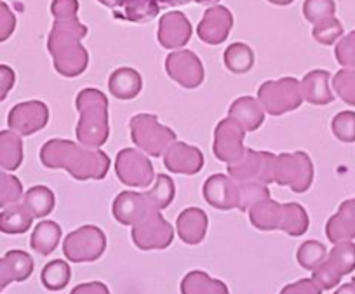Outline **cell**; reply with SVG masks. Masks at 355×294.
I'll return each instance as SVG.
<instances>
[{"label":"cell","mask_w":355,"mask_h":294,"mask_svg":"<svg viewBox=\"0 0 355 294\" xmlns=\"http://www.w3.org/2000/svg\"><path fill=\"white\" fill-rule=\"evenodd\" d=\"M49 122V108L44 101L32 100L19 103L11 108L8 117V126L11 131L19 136H30L44 129Z\"/></svg>","instance_id":"15"},{"label":"cell","mask_w":355,"mask_h":294,"mask_svg":"<svg viewBox=\"0 0 355 294\" xmlns=\"http://www.w3.org/2000/svg\"><path fill=\"white\" fill-rule=\"evenodd\" d=\"M70 294H110V289L103 282H85L73 287Z\"/></svg>","instance_id":"48"},{"label":"cell","mask_w":355,"mask_h":294,"mask_svg":"<svg viewBox=\"0 0 355 294\" xmlns=\"http://www.w3.org/2000/svg\"><path fill=\"white\" fill-rule=\"evenodd\" d=\"M312 37L322 46H333L338 39L343 37V25L338 18H327L324 21L313 25Z\"/></svg>","instance_id":"41"},{"label":"cell","mask_w":355,"mask_h":294,"mask_svg":"<svg viewBox=\"0 0 355 294\" xmlns=\"http://www.w3.org/2000/svg\"><path fill=\"white\" fill-rule=\"evenodd\" d=\"M329 71L326 70H312L303 77L300 82L303 100L312 105H329L334 101V94L329 85Z\"/></svg>","instance_id":"23"},{"label":"cell","mask_w":355,"mask_h":294,"mask_svg":"<svg viewBox=\"0 0 355 294\" xmlns=\"http://www.w3.org/2000/svg\"><path fill=\"white\" fill-rule=\"evenodd\" d=\"M258 101L265 108L266 114L281 117L288 112L296 110L303 103L300 82L293 77L266 80L258 89Z\"/></svg>","instance_id":"7"},{"label":"cell","mask_w":355,"mask_h":294,"mask_svg":"<svg viewBox=\"0 0 355 294\" xmlns=\"http://www.w3.org/2000/svg\"><path fill=\"white\" fill-rule=\"evenodd\" d=\"M192 23L183 12L171 11L160 18L157 39L164 49H182L192 39Z\"/></svg>","instance_id":"17"},{"label":"cell","mask_w":355,"mask_h":294,"mask_svg":"<svg viewBox=\"0 0 355 294\" xmlns=\"http://www.w3.org/2000/svg\"><path fill=\"white\" fill-rule=\"evenodd\" d=\"M51 15L54 18H67L78 15V0H53Z\"/></svg>","instance_id":"46"},{"label":"cell","mask_w":355,"mask_h":294,"mask_svg":"<svg viewBox=\"0 0 355 294\" xmlns=\"http://www.w3.org/2000/svg\"><path fill=\"white\" fill-rule=\"evenodd\" d=\"M275 155L270 152H256L245 148L244 155L235 164H228V174L237 183L242 181H261L272 183V167H274Z\"/></svg>","instance_id":"12"},{"label":"cell","mask_w":355,"mask_h":294,"mask_svg":"<svg viewBox=\"0 0 355 294\" xmlns=\"http://www.w3.org/2000/svg\"><path fill=\"white\" fill-rule=\"evenodd\" d=\"M75 107L78 110L77 139L87 148H100L108 141V100L105 92L87 87L77 94Z\"/></svg>","instance_id":"3"},{"label":"cell","mask_w":355,"mask_h":294,"mask_svg":"<svg viewBox=\"0 0 355 294\" xmlns=\"http://www.w3.org/2000/svg\"><path fill=\"white\" fill-rule=\"evenodd\" d=\"M355 270V244L352 241L338 242L322 263L313 270L312 279L322 291L338 286L341 279Z\"/></svg>","instance_id":"8"},{"label":"cell","mask_w":355,"mask_h":294,"mask_svg":"<svg viewBox=\"0 0 355 294\" xmlns=\"http://www.w3.org/2000/svg\"><path fill=\"white\" fill-rule=\"evenodd\" d=\"M16 74L8 64H0V101H4L11 89L15 87Z\"/></svg>","instance_id":"47"},{"label":"cell","mask_w":355,"mask_h":294,"mask_svg":"<svg viewBox=\"0 0 355 294\" xmlns=\"http://www.w3.org/2000/svg\"><path fill=\"white\" fill-rule=\"evenodd\" d=\"M270 199V191L261 181H242L239 183V207L237 209L249 213L251 207L261 200Z\"/></svg>","instance_id":"35"},{"label":"cell","mask_w":355,"mask_h":294,"mask_svg":"<svg viewBox=\"0 0 355 294\" xmlns=\"http://www.w3.org/2000/svg\"><path fill=\"white\" fill-rule=\"evenodd\" d=\"M100 2L105 6V8H108V9H112V11H114V9L117 8L119 4H121L122 0H100Z\"/></svg>","instance_id":"51"},{"label":"cell","mask_w":355,"mask_h":294,"mask_svg":"<svg viewBox=\"0 0 355 294\" xmlns=\"http://www.w3.org/2000/svg\"><path fill=\"white\" fill-rule=\"evenodd\" d=\"M207 214L199 207H189L183 213H180L176 220L178 237L185 244L197 245L206 239L207 234Z\"/></svg>","instance_id":"22"},{"label":"cell","mask_w":355,"mask_h":294,"mask_svg":"<svg viewBox=\"0 0 355 294\" xmlns=\"http://www.w3.org/2000/svg\"><path fill=\"white\" fill-rule=\"evenodd\" d=\"M327 249L326 245L320 244L319 241H306L303 242L298 248V254H296V259H298L300 266H303L305 270H315L320 263L326 259Z\"/></svg>","instance_id":"37"},{"label":"cell","mask_w":355,"mask_h":294,"mask_svg":"<svg viewBox=\"0 0 355 294\" xmlns=\"http://www.w3.org/2000/svg\"><path fill=\"white\" fill-rule=\"evenodd\" d=\"M23 199V184L12 174L0 171V207L18 204Z\"/></svg>","instance_id":"38"},{"label":"cell","mask_w":355,"mask_h":294,"mask_svg":"<svg viewBox=\"0 0 355 294\" xmlns=\"http://www.w3.org/2000/svg\"><path fill=\"white\" fill-rule=\"evenodd\" d=\"M225 67L232 71V74H248L254 64V53L248 44L235 42L227 47L223 54Z\"/></svg>","instance_id":"33"},{"label":"cell","mask_w":355,"mask_h":294,"mask_svg":"<svg viewBox=\"0 0 355 294\" xmlns=\"http://www.w3.org/2000/svg\"><path fill=\"white\" fill-rule=\"evenodd\" d=\"M23 162L21 136L15 131H0V167L16 171Z\"/></svg>","instance_id":"30"},{"label":"cell","mask_w":355,"mask_h":294,"mask_svg":"<svg viewBox=\"0 0 355 294\" xmlns=\"http://www.w3.org/2000/svg\"><path fill=\"white\" fill-rule=\"evenodd\" d=\"M160 6L157 0H122L114 9V16L122 21L148 23L157 18Z\"/></svg>","instance_id":"27"},{"label":"cell","mask_w":355,"mask_h":294,"mask_svg":"<svg viewBox=\"0 0 355 294\" xmlns=\"http://www.w3.org/2000/svg\"><path fill=\"white\" fill-rule=\"evenodd\" d=\"M16 30V16L8 4L0 2V42H6Z\"/></svg>","instance_id":"44"},{"label":"cell","mask_w":355,"mask_h":294,"mask_svg":"<svg viewBox=\"0 0 355 294\" xmlns=\"http://www.w3.org/2000/svg\"><path fill=\"white\" fill-rule=\"evenodd\" d=\"M334 12H336L334 0H305L303 2V16L312 25H317L327 18H333Z\"/></svg>","instance_id":"39"},{"label":"cell","mask_w":355,"mask_h":294,"mask_svg":"<svg viewBox=\"0 0 355 294\" xmlns=\"http://www.w3.org/2000/svg\"><path fill=\"white\" fill-rule=\"evenodd\" d=\"M244 136L245 131L234 121V119H225L216 126L214 131V145L213 152L218 160L227 164H235L244 155Z\"/></svg>","instance_id":"14"},{"label":"cell","mask_w":355,"mask_h":294,"mask_svg":"<svg viewBox=\"0 0 355 294\" xmlns=\"http://www.w3.org/2000/svg\"><path fill=\"white\" fill-rule=\"evenodd\" d=\"M326 235L333 244L355 239V197L345 200L338 213L327 220Z\"/></svg>","instance_id":"24"},{"label":"cell","mask_w":355,"mask_h":294,"mask_svg":"<svg viewBox=\"0 0 355 294\" xmlns=\"http://www.w3.org/2000/svg\"><path fill=\"white\" fill-rule=\"evenodd\" d=\"M333 135L343 143L355 141V112H340L331 122Z\"/></svg>","instance_id":"42"},{"label":"cell","mask_w":355,"mask_h":294,"mask_svg":"<svg viewBox=\"0 0 355 294\" xmlns=\"http://www.w3.org/2000/svg\"><path fill=\"white\" fill-rule=\"evenodd\" d=\"M131 237L136 248L141 251L166 249L173 242L174 228L164 220L159 209H152L132 225Z\"/></svg>","instance_id":"10"},{"label":"cell","mask_w":355,"mask_h":294,"mask_svg":"<svg viewBox=\"0 0 355 294\" xmlns=\"http://www.w3.org/2000/svg\"><path fill=\"white\" fill-rule=\"evenodd\" d=\"M70 265L67 261H63V259H54V261L47 263L44 266L42 273H40V280H42L44 287L53 291V293L64 289L68 286V282H70Z\"/></svg>","instance_id":"34"},{"label":"cell","mask_w":355,"mask_h":294,"mask_svg":"<svg viewBox=\"0 0 355 294\" xmlns=\"http://www.w3.org/2000/svg\"><path fill=\"white\" fill-rule=\"evenodd\" d=\"M228 117L234 119L245 132L256 131L265 122V108L251 96H242L232 103Z\"/></svg>","instance_id":"25"},{"label":"cell","mask_w":355,"mask_h":294,"mask_svg":"<svg viewBox=\"0 0 355 294\" xmlns=\"http://www.w3.org/2000/svg\"><path fill=\"white\" fill-rule=\"evenodd\" d=\"M107 249V237L103 230L94 225H85L67 235L63 252L71 263H91L103 256Z\"/></svg>","instance_id":"9"},{"label":"cell","mask_w":355,"mask_h":294,"mask_svg":"<svg viewBox=\"0 0 355 294\" xmlns=\"http://www.w3.org/2000/svg\"><path fill=\"white\" fill-rule=\"evenodd\" d=\"M166 71L174 82L187 89L199 87L206 75L199 56L187 49H178L166 58Z\"/></svg>","instance_id":"13"},{"label":"cell","mask_w":355,"mask_h":294,"mask_svg":"<svg viewBox=\"0 0 355 294\" xmlns=\"http://www.w3.org/2000/svg\"><path fill=\"white\" fill-rule=\"evenodd\" d=\"M23 204L32 213L33 218H44L53 213L56 199H54V193L51 188L39 184V187H32L23 195Z\"/></svg>","instance_id":"32"},{"label":"cell","mask_w":355,"mask_h":294,"mask_svg":"<svg viewBox=\"0 0 355 294\" xmlns=\"http://www.w3.org/2000/svg\"><path fill=\"white\" fill-rule=\"evenodd\" d=\"M252 227L263 232L282 230L291 237H302L309 230V214L296 202L279 204L272 199L261 200L249 209Z\"/></svg>","instance_id":"4"},{"label":"cell","mask_w":355,"mask_h":294,"mask_svg":"<svg viewBox=\"0 0 355 294\" xmlns=\"http://www.w3.org/2000/svg\"><path fill=\"white\" fill-rule=\"evenodd\" d=\"M336 61L345 68H355V30L341 37L334 47Z\"/></svg>","instance_id":"43"},{"label":"cell","mask_w":355,"mask_h":294,"mask_svg":"<svg viewBox=\"0 0 355 294\" xmlns=\"http://www.w3.org/2000/svg\"><path fill=\"white\" fill-rule=\"evenodd\" d=\"M232 28H234V16L230 9L225 6H213L204 12L197 26V35L209 46H220L228 39Z\"/></svg>","instance_id":"16"},{"label":"cell","mask_w":355,"mask_h":294,"mask_svg":"<svg viewBox=\"0 0 355 294\" xmlns=\"http://www.w3.org/2000/svg\"><path fill=\"white\" fill-rule=\"evenodd\" d=\"M313 164L309 153H281L275 155L272 167V183L289 187L295 193H303L312 187Z\"/></svg>","instance_id":"6"},{"label":"cell","mask_w":355,"mask_h":294,"mask_svg":"<svg viewBox=\"0 0 355 294\" xmlns=\"http://www.w3.org/2000/svg\"><path fill=\"white\" fill-rule=\"evenodd\" d=\"M333 89L347 105L355 107V68H343L333 77Z\"/></svg>","instance_id":"40"},{"label":"cell","mask_w":355,"mask_h":294,"mask_svg":"<svg viewBox=\"0 0 355 294\" xmlns=\"http://www.w3.org/2000/svg\"><path fill=\"white\" fill-rule=\"evenodd\" d=\"M87 35V26L82 25L77 16L54 18V25L47 37V51L53 56L54 68L68 78L84 74L89 64V54L82 46Z\"/></svg>","instance_id":"2"},{"label":"cell","mask_w":355,"mask_h":294,"mask_svg":"<svg viewBox=\"0 0 355 294\" xmlns=\"http://www.w3.org/2000/svg\"><path fill=\"white\" fill-rule=\"evenodd\" d=\"M141 75H139V71L135 70V68H117V70L110 75V78H108V89H110L112 96L122 101L135 100L136 96L141 92Z\"/></svg>","instance_id":"26"},{"label":"cell","mask_w":355,"mask_h":294,"mask_svg":"<svg viewBox=\"0 0 355 294\" xmlns=\"http://www.w3.org/2000/svg\"><path fill=\"white\" fill-rule=\"evenodd\" d=\"M281 294H322V289L313 279H302L298 282L286 286L281 291Z\"/></svg>","instance_id":"45"},{"label":"cell","mask_w":355,"mask_h":294,"mask_svg":"<svg viewBox=\"0 0 355 294\" xmlns=\"http://www.w3.org/2000/svg\"><path fill=\"white\" fill-rule=\"evenodd\" d=\"M159 2L160 8H173V6H183V4H189L190 0H157Z\"/></svg>","instance_id":"50"},{"label":"cell","mask_w":355,"mask_h":294,"mask_svg":"<svg viewBox=\"0 0 355 294\" xmlns=\"http://www.w3.org/2000/svg\"><path fill=\"white\" fill-rule=\"evenodd\" d=\"M202 195L209 206L220 211L239 207V183L225 174H213L202 187Z\"/></svg>","instance_id":"18"},{"label":"cell","mask_w":355,"mask_h":294,"mask_svg":"<svg viewBox=\"0 0 355 294\" xmlns=\"http://www.w3.org/2000/svg\"><path fill=\"white\" fill-rule=\"evenodd\" d=\"M152 209H157V207L152 204L146 191L145 193L122 191V193L117 195V199L114 200V206H112V213H114L115 220L121 225H131V227L143 214H146Z\"/></svg>","instance_id":"20"},{"label":"cell","mask_w":355,"mask_h":294,"mask_svg":"<svg viewBox=\"0 0 355 294\" xmlns=\"http://www.w3.org/2000/svg\"><path fill=\"white\" fill-rule=\"evenodd\" d=\"M33 272V259L28 252L12 251L6 252L4 258H0V293L11 282H23Z\"/></svg>","instance_id":"21"},{"label":"cell","mask_w":355,"mask_h":294,"mask_svg":"<svg viewBox=\"0 0 355 294\" xmlns=\"http://www.w3.org/2000/svg\"><path fill=\"white\" fill-rule=\"evenodd\" d=\"M115 173L117 178L128 187L145 188L153 181V166L150 159L135 148H124L117 153L115 159Z\"/></svg>","instance_id":"11"},{"label":"cell","mask_w":355,"mask_h":294,"mask_svg":"<svg viewBox=\"0 0 355 294\" xmlns=\"http://www.w3.org/2000/svg\"><path fill=\"white\" fill-rule=\"evenodd\" d=\"M174 193H176V187H174V181L167 174H159L152 190L146 191L153 206L160 211L166 209L173 202Z\"/></svg>","instance_id":"36"},{"label":"cell","mask_w":355,"mask_h":294,"mask_svg":"<svg viewBox=\"0 0 355 294\" xmlns=\"http://www.w3.org/2000/svg\"><path fill=\"white\" fill-rule=\"evenodd\" d=\"M193 2H197V4H200V6H214V4H218L220 0H193Z\"/></svg>","instance_id":"53"},{"label":"cell","mask_w":355,"mask_h":294,"mask_svg":"<svg viewBox=\"0 0 355 294\" xmlns=\"http://www.w3.org/2000/svg\"><path fill=\"white\" fill-rule=\"evenodd\" d=\"M129 128L135 145L150 157H162L167 148L176 141L173 129L160 124L157 115L153 114L135 115L129 122Z\"/></svg>","instance_id":"5"},{"label":"cell","mask_w":355,"mask_h":294,"mask_svg":"<svg viewBox=\"0 0 355 294\" xmlns=\"http://www.w3.org/2000/svg\"><path fill=\"white\" fill-rule=\"evenodd\" d=\"M164 166L167 171L176 174L192 176L204 167V155L199 148L187 143L174 141L164 153Z\"/></svg>","instance_id":"19"},{"label":"cell","mask_w":355,"mask_h":294,"mask_svg":"<svg viewBox=\"0 0 355 294\" xmlns=\"http://www.w3.org/2000/svg\"><path fill=\"white\" fill-rule=\"evenodd\" d=\"M40 162L49 169H64L78 181L103 180L110 169L107 153L68 139H49L40 148Z\"/></svg>","instance_id":"1"},{"label":"cell","mask_w":355,"mask_h":294,"mask_svg":"<svg viewBox=\"0 0 355 294\" xmlns=\"http://www.w3.org/2000/svg\"><path fill=\"white\" fill-rule=\"evenodd\" d=\"M334 294H355V279H352L350 282L343 284L341 287H338V291Z\"/></svg>","instance_id":"49"},{"label":"cell","mask_w":355,"mask_h":294,"mask_svg":"<svg viewBox=\"0 0 355 294\" xmlns=\"http://www.w3.org/2000/svg\"><path fill=\"white\" fill-rule=\"evenodd\" d=\"M182 294H230L227 284L213 279L206 272L193 270L182 280Z\"/></svg>","instance_id":"28"},{"label":"cell","mask_w":355,"mask_h":294,"mask_svg":"<svg viewBox=\"0 0 355 294\" xmlns=\"http://www.w3.org/2000/svg\"><path fill=\"white\" fill-rule=\"evenodd\" d=\"M268 2L274 6H289V4H293L295 0H268Z\"/></svg>","instance_id":"52"},{"label":"cell","mask_w":355,"mask_h":294,"mask_svg":"<svg viewBox=\"0 0 355 294\" xmlns=\"http://www.w3.org/2000/svg\"><path fill=\"white\" fill-rule=\"evenodd\" d=\"M33 216L25 204H12L0 213V232L8 235H19L30 230Z\"/></svg>","instance_id":"29"},{"label":"cell","mask_w":355,"mask_h":294,"mask_svg":"<svg viewBox=\"0 0 355 294\" xmlns=\"http://www.w3.org/2000/svg\"><path fill=\"white\" fill-rule=\"evenodd\" d=\"M61 239V227L54 221H42L33 230L32 239H30V245L39 254L47 256L58 248Z\"/></svg>","instance_id":"31"}]
</instances>
